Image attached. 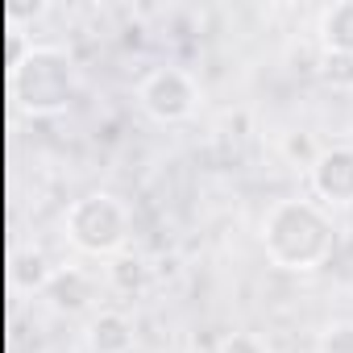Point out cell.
<instances>
[{"label": "cell", "instance_id": "cell-1", "mask_svg": "<svg viewBox=\"0 0 353 353\" xmlns=\"http://www.w3.org/2000/svg\"><path fill=\"white\" fill-rule=\"evenodd\" d=\"M262 250L270 266L291 274H312L332 258L336 225L320 200L287 196V200H274L262 216Z\"/></svg>", "mask_w": 353, "mask_h": 353}, {"label": "cell", "instance_id": "cell-2", "mask_svg": "<svg viewBox=\"0 0 353 353\" xmlns=\"http://www.w3.org/2000/svg\"><path fill=\"white\" fill-rule=\"evenodd\" d=\"M9 92H13L21 112H30V117H59V112L71 108V100L79 92V67H75L67 46L38 42V46L21 50L13 59Z\"/></svg>", "mask_w": 353, "mask_h": 353}, {"label": "cell", "instance_id": "cell-3", "mask_svg": "<svg viewBox=\"0 0 353 353\" xmlns=\"http://www.w3.org/2000/svg\"><path fill=\"white\" fill-rule=\"evenodd\" d=\"M63 233L88 258H117L133 237V212L112 192H88L63 212Z\"/></svg>", "mask_w": 353, "mask_h": 353}, {"label": "cell", "instance_id": "cell-4", "mask_svg": "<svg viewBox=\"0 0 353 353\" xmlns=\"http://www.w3.org/2000/svg\"><path fill=\"white\" fill-rule=\"evenodd\" d=\"M137 104L158 125H179L200 108V83L183 67H154L137 83Z\"/></svg>", "mask_w": 353, "mask_h": 353}, {"label": "cell", "instance_id": "cell-5", "mask_svg": "<svg viewBox=\"0 0 353 353\" xmlns=\"http://www.w3.org/2000/svg\"><path fill=\"white\" fill-rule=\"evenodd\" d=\"M307 174H312V192L324 208L353 204V145H324Z\"/></svg>", "mask_w": 353, "mask_h": 353}, {"label": "cell", "instance_id": "cell-6", "mask_svg": "<svg viewBox=\"0 0 353 353\" xmlns=\"http://www.w3.org/2000/svg\"><path fill=\"white\" fill-rule=\"evenodd\" d=\"M42 295L59 312H83L96 299V279L83 266H54V274H50V283H46Z\"/></svg>", "mask_w": 353, "mask_h": 353}, {"label": "cell", "instance_id": "cell-7", "mask_svg": "<svg viewBox=\"0 0 353 353\" xmlns=\"http://www.w3.org/2000/svg\"><path fill=\"white\" fill-rule=\"evenodd\" d=\"M88 349L92 353H133V345H137V332H133V320L125 316V312H96L92 320H88Z\"/></svg>", "mask_w": 353, "mask_h": 353}, {"label": "cell", "instance_id": "cell-8", "mask_svg": "<svg viewBox=\"0 0 353 353\" xmlns=\"http://www.w3.org/2000/svg\"><path fill=\"white\" fill-rule=\"evenodd\" d=\"M316 34H320V50L353 54V0H336V5L320 9Z\"/></svg>", "mask_w": 353, "mask_h": 353}, {"label": "cell", "instance_id": "cell-9", "mask_svg": "<svg viewBox=\"0 0 353 353\" xmlns=\"http://www.w3.org/2000/svg\"><path fill=\"white\" fill-rule=\"evenodd\" d=\"M50 274H54V266L46 262L42 250H21V254H13V266H9L13 291H46Z\"/></svg>", "mask_w": 353, "mask_h": 353}, {"label": "cell", "instance_id": "cell-10", "mask_svg": "<svg viewBox=\"0 0 353 353\" xmlns=\"http://www.w3.org/2000/svg\"><path fill=\"white\" fill-rule=\"evenodd\" d=\"M320 79L328 88L349 92L353 88V54H336V50H320Z\"/></svg>", "mask_w": 353, "mask_h": 353}, {"label": "cell", "instance_id": "cell-11", "mask_svg": "<svg viewBox=\"0 0 353 353\" xmlns=\"http://www.w3.org/2000/svg\"><path fill=\"white\" fill-rule=\"evenodd\" d=\"M320 353H353V320H328L316 336Z\"/></svg>", "mask_w": 353, "mask_h": 353}, {"label": "cell", "instance_id": "cell-12", "mask_svg": "<svg viewBox=\"0 0 353 353\" xmlns=\"http://www.w3.org/2000/svg\"><path fill=\"white\" fill-rule=\"evenodd\" d=\"M221 353H270V345L258 332H229L221 341Z\"/></svg>", "mask_w": 353, "mask_h": 353}, {"label": "cell", "instance_id": "cell-13", "mask_svg": "<svg viewBox=\"0 0 353 353\" xmlns=\"http://www.w3.org/2000/svg\"><path fill=\"white\" fill-rule=\"evenodd\" d=\"M287 154H291V158H299V162L312 170V162H316V154H320V150H312L307 133H287Z\"/></svg>", "mask_w": 353, "mask_h": 353}]
</instances>
